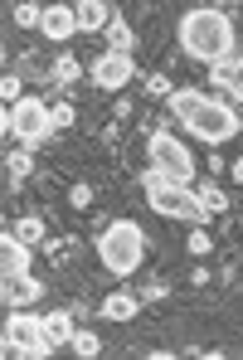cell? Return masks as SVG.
Instances as JSON below:
<instances>
[{"label":"cell","instance_id":"obj_1","mask_svg":"<svg viewBox=\"0 0 243 360\" xmlns=\"http://www.w3.org/2000/svg\"><path fill=\"white\" fill-rule=\"evenodd\" d=\"M180 49L199 63L234 59V25L224 10H190L180 20Z\"/></svg>","mask_w":243,"mask_h":360},{"label":"cell","instance_id":"obj_2","mask_svg":"<svg viewBox=\"0 0 243 360\" xmlns=\"http://www.w3.org/2000/svg\"><path fill=\"white\" fill-rule=\"evenodd\" d=\"M141 185H146V200H151V210H156V214H166V219H185V224H199V219H204L199 195H195L190 185H180V180L161 176L156 166L141 176Z\"/></svg>","mask_w":243,"mask_h":360},{"label":"cell","instance_id":"obj_3","mask_svg":"<svg viewBox=\"0 0 243 360\" xmlns=\"http://www.w3.org/2000/svg\"><path fill=\"white\" fill-rule=\"evenodd\" d=\"M98 258H103V268L107 273H136L141 268V258H146V234L131 224V219H112L103 234H98Z\"/></svg>","mask_w":243,"mask_h":360},{"label":"cell","instance_id":"obj_4","mask_svg":"<svg viewBox=\"0 0 243 360\" xmlns=\"http://www.w3.org/2000/svg\"><path fill=\"white\" fill-rule=\"evenodd\" d=\"M5 136H15L25 151H39L44 141H49V131H54V117H49V108L39 103V98H20L15 108H5Z\"/></svg>","mask_w":243,"mask_h":360},{"label":"cell","instance_id":"obj_5","mask_svg":"<svg viewBox=\"0 0 243 360\" xmlns=\"http://www.w3.org/2000/svg\"><path fill=\"white\" fill-rule=\"evenodd\" d=\"M54 346L44 341V316H25V311H15L10 321H5V356H49Z\"/></svg>","mask_w":243,"mask_h":360},{"label":"cell","instance_id":"obj_6","mask_svg":"<svg viewBox=\"0 0 243 360\" xmlns=\"http://www.w3.org/2000/svg\"><path fill=\"white\" fill-rule=\"evenodd\" d=\"M146 151H151V166L161 171V176H171V180H180V185H190V176H195V156L185 151L180 141L171 136V131H151V141H146Z\"/></svg>","mask_w":243,"mask_h":360},{"label":"cell","instance_id":"obj_7","mask_svg":"<svg viewBox=\"0 0 243 360\" xmlns=\"http://www.w3.org/2000/svg\"><path fill=\"white\" fill-rule=\"evenodd\" d=\"M190 127V136H199V141H209V146H219V141H229V136H239V112L229 108V103H204L195 117L185 122Z\"/></svg>","mask_w":243,"mask_h":360},{"label":"cell","instance_id":"obj_8","mask_svg":"<svg viewBox=\"0 0 243 360\" xmlns=\"http://www.w3.org/2000/svg\"><path fill=\"white\" fill-rule=\"evenodd\" d=\"M136 78V63H131V54H103V59H93V83L98 88H107V93H117V88H126Z\"/></svg>","mask_w":243,"mask_h":360},{"label":"cell","instance_id":"obj_9","mask_svg":"<svg viewBox=\"0 0 243 360\" xmlns=\"http://www.w3.org/2000/svg\"><path fill=\"white\" fill-rule=\"evenodd\" d=\"M0 297H5V307L25 311V307H34V302L44 297V288H39V278H29V273H15V278H5Z\"/></svg>","mask_w":243,"mask_h":360},{"label":"cell","instance_id":"obj_10","mask_svg":"<svg viewBox=\"0 0 243 360\" xmlns=\"http://www.w3.org/2000/svg\"><path fill=\"white\" fill-rule=\"evenodd\" d=\"M49 39H68L73 30H78V15H73V5H49L44 10V25H39Z\"/></svg>","mask_w":243,"mask_h":360},{"label":"cell","instance_id":"obj_11","mask_svg":"<svg viewBox=\"0 0 243 360\" xmlns=\"http://www.w3.org/2000/svg\"><path fill=\"white\" fill-rule=\"evenodd\" d=\"M141 307H146L141 292H112V297L103 302V316H107V321H131Z\"/></svg>","mask_w":243,"mask_h":360},{"label":"cell","instance_id":"obj_12","mask_svg":"<svg viewBox=\"0 0 243 360\" xmlns=\"http://www.w3.org/2000/svg\"><path fill=\"white\" fill-rule=\"evenodd\" d=\"M73 15H78V30H88V34H93V30H107V20H112V10H107L103 0H78Z\"/></svg>","mask_w":243,"mask_h":360},{"label":"cell","instance_id":"obj_13","mask_svg":"<svg viewBox=\"0 0 243 360\" xmlns=\"http://www.w3.org/2000/svg\"><path fill=\"white\" fill-rule=\"evenodd\" d=\"M214 83L224 88V93H234L243 103V59H224V63H214Z\"/></svg>","mask_w":243,"mask_h":360},{"label":"cell","instance_id":"obj_14","mask_svg":"<svg viewBox=\"0 0 243 360\" xmlns=\"http://www.w3.org/2000/svg\"><path fill=\"white\" fill-rule=\"evenodd\" d=\"M204 103H209V98H204L199 88H176V93H171V112H176L180 122H190L199 108H204Z\"/></svg>","mask_w":243,"mask_h":360},{"label":"cell","instance_id":"obj_15","mask_svg":"<svg viewBox=\"0 0 243 360\" xmlns=\"http://www.w3.org/2000/svg\"><path fill=\"white\" fill-rule=\"evenodd\" d=\"M5 278H15V273H29V243H20V239H10L5 234Z\"/></svg>","mask_w":243,"mask_h":360},{"label":"cell","instance_id":"obj_16","mask_svg":"<svg viewBox=\"0 0 243 360\" xmlns=\"http://www.w3.org/2000/svg\"><path fill=\"white\" fill-rule=\"evenodd\" d=\"M103 34H107V49H112V54H131V49H136V34H131L126 20H107Z\"/></svg>","mask_w":243,"mask_h":360},{"label":"cell","instance_id":"obj_17","mask_svg":"<svg viewBox=\"0 0 243 360\" xmlns=\"http://www.w3.org/2000/svg\"><path fill=\"white\" fill-rule=\"evenodd\" d=\"M44 341H49V346L73 341V316H68V311H49V316H44Z\"/></svg>","mask_w":243,"mask_h":360},{"label":"cell","instance_id":"obj_18","mask_svg":"<svg viewBox=\"0 0 243 360\" xmlns=\"http://www.w3.org/2000/svg\"><path fill=\"white\" fill-rule=\"evenodd\" d=\"M5 234L34 248V243H44V234H49V229H44V219H34V214H25V219H15V229H5Z\"/></svg>","mask_w":243,"mask_h":360},{"label":"cell","instance_id":"obj_19","mask_svg":"<svg viewBox=\"0 0 243 360\" xmlns=\"http://www.w3.org/2000/svg\"><path fill=\"white\" fill-rule=\"evenodd\" d=\"M78 78H83V63L73 59V54H59V59H54V78H49V83L68 88V83H78Z\"/></svg>","mask_w":243,"mask_h":360},{"label":"cell","instance_id":"obj_20","mask_svg":"<svg viewBox=\"0 0 243 360\" xmlns=\"http://www.w3.org/2000/svg\"><path fill=\"white\" fill-rule=\"evenodd\" d=\"M5 171H10V190H20V180L29 176V171H34V161H29V151H25V146H20V151H10V156H5Z\"/></svg>","mask_w":243,"mask_h":360},{"label":"cell","instance_id":"obj_21","mask_svg":"<svg viewBox=\"0 0 243 360\" xmlns=\"http://www.w3.org/2000/svg\"><path fill=\"white\" fill-rule=\"evenodd\" d=\"M199 195V205H204V214H219L224 205H229V195L219 190V185H204V190H195Z\"/></svg>","mask_w":243,"mask_h":360},{"label":"cell","instance_id":"obj_22","mask_svg":"<svg viewBox=\"0 0 243 360\" xmlns=\"http://www.w3.org/2000/svg\"><path fill=\"white\" fill-rule=\"evenodd\" d=\"M141 88H146V98H171V93H176L166 73H146V78H141Z\"/></svg>","mask_w":243,"mask_h":360},{"label":"cell","instance_id":"obj_23","mask_svg":"<svg viewBox=\"0 0 243 360\" xmlns=\"http://www.w3.org/2000/svg\"><path fill=\"white\" fill-rule=\"evenodd\" d=\"M68 346H73V351H78L83 360H88V356H98V351H103V341H98L93 331H73V341H68Z\"/></svg>","mask_w":243,"mask_h":360},{"label":"cell","instance_id":"obj_24","mask_svg":"<svg viewBox=\"0 0 243 360\" xmlns=\"http://www.w3.org/2000/svg\"><path fill=\"white\" fill-rule=\"evenodd\" d=\"M20 63H25V68H20V78H54V68H44V63L34 59V54H25Z\"/></svg>","mask_w":243,"mask_h":360},{"label":"cell","instance_id":"obj_25","mask_svg":"<svg viewBox=\"0 0 243 360\" xmlns=\"http://www.w3.org/2000/svg\"><path fill=\"white\" fill-rule=\"evenodd\" d=\"M15 25H44V10L39 5H15Z\"/></svg>","mask_w":243,"mask_h":360},{"label":"cell","instance_id":"obj_26","mask_svg":"<svg viewBox=\"0 0 243 360\" xmlns=\"http://www.w3.org/2000/svg\"><path fill=\"white\" fill-rule=\"evenodd\" d=\"M0 98H5L10 108L20 103V73H5V78H0Z\"/></svg>","mask_w":243,"mask_h":360},{"label":"cell","instance_id":"obj_27","mask_svg":"<svg viewBox=\"0 0 243 360\" xmlns=\"http://www.w3.org/2000/svg\"><path fill=\"white\" fill-rule=\"evenodd\" d=\"M49 117H54V131H59V127H73V103H54Z\"/></svg>","mask_w":243,"mask_h":360},{"label":"cell","instance_id":"obj_28","mask_svg":"<svg viewBox=\"0 0 243 360\" xmlns=\"http://www.w3.org/2000/svg\"><path fill=\"white\" fill-rule=\"evenodd\" d=\"M209 248H214V239H209L204 229H195V234H190V253H199V258H204Z\"/></svg>","mask_w":243,"mask_h":360},{"label":"cell","instance_id":"obj_29","mask_svg":"<svg viewBox=\"0 0 243 360\" xmlns=\"http://www.w3.org/2000/svg\"><path fill=\"white\" fill-rule=\"evenodd\" d=\"M68 200H73V210H88V205H93V185H73Z\"/></svg>","mask_w":243,"mask_h":360},{"label":"cell","instance_id":"obj_30","mask_svg":"<svg viewBox=\"0 0 243 360\" xmlns=\"http://www.w3.org/2000/svg\"><path fill=\"white\" fill-rule=\"evenodd\" d=\"M68 253H73V239H54L49 243V258H54V263H68Z\"/></svg>","mask_w":243,"mask_h":360},{"label":"cell","instance_id":"obj_31","mask_svg":"<svg viewBox=\"0 0 243 360\" xmlns=\"http://www.w3.org/2000/svg\"><path fill=\"white\" fill-rule=\"evenodd\" d=\"M166 297H171L166 283H146V288H141V302H166Z\"/></svg>","mask_w":243,"mask_h":360},{"label":"cell","instance_id":"obj_32","mask_svg":"<svg viewBox=\"0 0 243 360\" xmlns=\"http://www.w3.org/2000/svg\"><path fill=\"white\" fill-rule=\"evenodd\" d=\"M234 180H243V161H234Z\"/></svg>","mask_w":243,"mask_h":360}]
</instances>
